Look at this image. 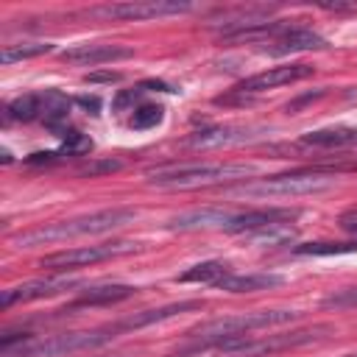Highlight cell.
Here are the masks:
<instances>
[{
  "instance_id": "1",
  "label": "cell",
  "mask_w": 357,
  "mask_h": 357,
  "mask_svg": "<svg viewBox=\"0 0 357 357\" xmlns=\"http://www.w3.org/2000/svg\"><path fill=\"white\" fill-rule=\"evenodd\" d=\"M301 312L296 310H257V312H240V315H223L215 321H206L201 326H192L187 332L190 343L184 349H178L173 357H190V354H201V351H215V346L220 340L229 337H243L251 329H265V326H279L287 321H296Z\"/></svg>"
},
{
  "instance_id": "2",
  "label": "cell",
  "mask_w": 357,
  "mask_h": 357,
  "mask_svg": "<svg viewBox=\"0 0 357 357\" xmlns=\"http://www.w3.org/2000/svg\"><path fill=\"white\" fill-rule=\"evenodd\" d=\"M137 218L134 209L126 206H112V209H100L92 215H81L73 220H61V223H50V226H39L22 234H14L11 243L20 248H31V245H45V243H59V240H70V237H84V234H106L112 229H120L126 223H131Z\"/></svg>"
},
{
  "instance_id": "3",
  "label": "cell",
  "mask_w": 357,
  "mask_h": 357,
  "mask_svg": "<svg viewBox=\"0 0 357 357\" xmlns=\"http://www.w3.org/2000/svg\"><path fill=\"white\" fill-rule=\"evenodd\" d=\"M251 165H223V162H192V165H165L148 170V184L159 190H198L234 178L251 176Z\"/></svg>"
},
{
  "instance_id": "4",
  "label": "cell",
  "mask_w": 357,
  "mask_h": 357,
  "mask_svg": "<svg viewBox=\"0 0 357 357\" xmlns=\"http://www.w3.org/2000/svg\"><path fill=\"white\" fill-rule=\"evenodd\" d=\"M335 329L329 324H315L307 329H293V332H279V335H265V337H229L215 346V354L220 357H271L279 351H290L315 340H324Z\"/></svg>"
},
{
  "instance_id": "5",
  "label": "cell",
  "mask_w": 357,
  "mask_h": 357,
  "mask_svg": "<svg viewBox=\"0 0 357 357\" xmlns=\"http://www.w3.org/2000/svg\"><path fill=\"white\" fill-rule=\"evenodd\" d=\"M117 332L112 326L106 329H92V332H67V335H50V337H36L28 335L25 340L0 349V357H59V354H73L84 349L103 346L114 337Z\"/></svg>"
},
{
  "instance_id": "6",
  "label": "cell",
  "mask_w": 357,
  "mask_h": 357,
  "mask_svg": "<svg viewBox=\"0 0 357 357\" xmlns=\"http://www.w3.org/2000/svg\"><path fill=\"white\" fill-rule=\"evenodd\" d=\"M335 184L332 176L318 173V170H304V173H284V176H271V178H259L254 184H240L231 192L234 195H245V198H276V195H312V192H324Z\"/></svg>"
},
{
  "instance_id": "7",
  "label": "cell",
  "mask_w": 357,
  "mask_h": 357,
  "mask_svg": "<svg viewBox=\"0 0 357 357\" xmlns=\"http://www.w3.org/2000/svg\"><path fill=\"white\" fill-rule=\"evenodd\" d=\"M137 248V243H103V245H81V248H67V251H56V254H47L42 257V268H50V271H73V268H84V265H95V262H103V259H112V257H123V254H131Z\"/></svg>"
},
{
  "instance_id": "8",
  "label": "cell",
  "mask_w": 357,
  "mask_h": 357,
  "mask_svg": "<svg viewBox=\"0 0 357 357\" xmlns=\"http://www.w3.org/2000/svg\"><path fill=\"white\" fill-rule=\"evenodd\" d=\"M187 11H192V3H178V0H128V3L92 8V14L106 20H153V17H173Z\"/></svg>"
},
{
  "instance_id": "9",
  "label": "cell",
  "mask_w": 357,
  "mask_h": 357,
  "mask_svg": "<svg viewBox=\"0 0 357 357\" xmlns=\"http://www.w3.org/2000/svg\"><path fill=\"white\" fill-rule=\"evenodd\" d=\"M310 75H312V64H282V67H271V70H262L257 75H248L245 81H240L234 86V92L259 95V92H268V89L284 86V84H296V81L310 78Z\"/></svg>"
},
{
  "instance_id": "10",
  "label": "cell",
  "mask_w": 357,
  "mask_h": 357,
  "mask_svg": "<svg viewBox=\"0 0 357 357\" xmlns=\"http://www.w3.org/2000/svg\"><path fill=\"white\" fill-rule=\"evenodd\" d=\"M81 287V279H67V276H56V279H31L25 284H17L11 290H3L0 304L11 307V304H22V301H39V298H53L61 296L67 290Z\"/></svg>"
},
{
  "instance_id": "11",
  "label": "cell",
  "mask_w": 357,
  "mask_h": 357,
  "mask_svg": "<svg viewBox=\"0 0 357 357\" xmlns=\"http://www.w3.org/2000/svg\"><path fill=\"white\" fill-rule=\"evenodd\" d=\"M265 128L259 126H212V128H204V131H195L187 145L190 148H229V145H243V142H251L262 134Z\"/></svg>"
},
{
  "instance_id": "12",
  "label": "cell",
  "mask_w": 357,
  "mask_h": 357,
  "mask_svg": "<svg viewBox=\"0 0 357 357\" xmlns=\"http://www.w3.org/2000/svg\"><path fill=\"white\" fill-rule=\"evenodd\" d=\"M301 215V209H279V206H268V209H251V212H240L231 215V220L223 226V231L229 234H251L262 226L271 223H290Z\"/></svg>"
},
{
  "instance_id": "13",
  "label": "cell",
  "mask_w": 357,
  "mask_h": 357,
  "mask_svg": "<svg viewBox=\"0 0 357 357\" xmlns=\"http://www.w3.org/2000/svg\"><path fill=\"white\" fill-rule=\"evenodd\" d=\"M134 50L131 47H123V45H75V47H67L61 50V59L64 61H73V64H106V61H120V59H131Z\"/></svg>"
},
{
  "instance_id": "14",
  "label": "cell",
  "mask_w": 357,
  "mask_h": 357,
  "mask_svg": "<svg viewBox=\"0 0 357 357\" xmlns=\"http://www.w3.org/2000/svg\"><path fill=\"white\" fill-rule=\"evenodd\" d=\"M329 45H326V39L324 36H318V33H312V31H307V28H296V25H290L284 33H279L273 42H271V47H265L268 53H273V56H284V53H301V50H326Z\"/></svg>"
},
{
  "instance_id": "15",
  "label": "cell",
  "mask_w": 357,
  "mask_h": 357,
  "mask_svg": "<svg viewBox=\"0 0 357 357\" xmlns=\"http://www.w3.org/2000/svg\"><path fill=\"white\" fill-rule=\"evenodd\" d=\"M190 310H201V301H178V304H167V307H159V310H142V312H134L117 324H112L114 332H126V329H142V326H151V324H162V321H170L181 312H190Z\"/></svg>"
},
{
  "instance_id": "16",
  "label": "cell",
  "mask_w": 357,
  "mask_h": 357,
  "mask_svg": "<svg viewBox=\"0 0 357 357\" xmlns=\"http://www.w3.org/2000/svg\"><path fill=\"white\" fill-rule=\"evenodd\" d=\"M234 212H226V209H218V206H206V209H192V212H181L176 215L167 229H176V231H195V229H223L229 220H231Z\"/></svg>"
},
{
  "instance_id": "17",
  "label": "cell",
  "mask_w": 357,
  "mask_h": 357,
  "mask_svg": "<svg viewBox=\"0 0 357 357\" xmlns=\"http://www.w3.org/2000/svg\"><path fill=\"white\" fill-rule=\"evenodd\" d=\"M282 282H284V276H279V273H226L223 279L215 282V287L229 290V293H254V290L279 287Z\"/></svg>"
},
{
  "instance_id": "18",
  "label": "cell",
  "mask_w": 357,
  "mask_h": 357,
  "mask_svg": "<svg viewBox=\"0 0 357 357\" xmlns=\"http://www.w3.org/2000/svg\"><path fill=\"white\" fill-rule=\"evenodd\" d=\"M298 145L304 148H351L357 145V128H349V126H335V128H318V131H310L298 139Z\"/></svg>"
},
{
  "instance_id": "19",
  "label": "cell",
  "mask_w": 357,
  "mask_h": 357,
  "mask_svg": "<svg viewBox=\"0 0 357 357\" xmlns=\"http://www.w3.org/2000/svg\"><path fill=\"white\" fill-rule=\"evenodd\" d=\"M134 296V287L131 284H98V287H89L81 298H75L70 304V310L75 307H100V304H117V301H126Z\"/></svg>"
},
{
  "instance_id": "20",
  "label": "cell",
  "mask_w": 357,
  "mask_h": 357,
  "mask_svg": "<svg viewBox=\"0 0 357 357\" xmlns=\"http://www.w3.org/2000/svg\"><path fill=\"white\" fill-rule=\"evenodd\" d=\"M45 114V95H36V92H28V95H20L14 98L8 106H6V117L8 120H36Z\"/></svg>"
},
{
  "instance_id": "21",
  "label": "cell",
  "mask_w": 357,
  "mask_h": 357,
  "mask_svg": "<svg viewBox=\"0 0 357 357\" xmlns=\"http://www.w3.org/2000/svg\"><path fill=\"white\" fill-rule=\"evenodd\" d=\"M229 271H226V265L223 262H218V259H209V262H198V265H192V268H187L184 273H178L176 276V282H204V284H215L218 279H223Z\"/></svg>"
},
{
  "instance_id": "22",
  "label": "cell",
  "mask_w": 357,
  "mask_h": 357,
  "mask_svg": "<svg viewBox=\"0 0 357 357\" xmlns=\"http://www.w3.org/2000/svg\"><path fill=\"white\" fill-rule=\"evenodd\" d=\"M251 243H259V245H284L296 237V229L290 223H271V226H262L251 234H245Z\"/></svg>"
},
{
  "instance_id": "23",
  "label": "cell",
  "mask_w": 357,
  "mask_h": 357,
  "mask_svg": "<svg viewBox=\"0 0 357 357\" xmlns=\"http://www.w3.org/2000/svg\"><path fill=\"white\" fill-rule=\"evenodd\" d=\"M53 45L50 42H22V45H6L3 53H0V61L3 64H14V61H22V59H33V56H42V53H50Z\"/></svg>"
},
{
  "instance_id": "24",
  "label": "cell",
  "mask_w": 357,
  "mask_h": 357,
  "mask_svg": "<svg viewBox=\"0 0 357 357\" xmlns=\"http://www.w3.org/2000/svg\"><path fill=\"white\" fill-rule=\"evenodd\" d=\"M131 112H134V114H131L128 126H131V128H137V131L153 128V126H159V123H162V117H165V109H162L159 103H139V106H134Z\"/></svg>"
},
{
  "instance_id": "25",
  "label": "cell",
  "mask_w": 357,
  "mask_h": 357,
  "mask_svg": "<svg viewBox=\"0 0 357 357\" xmlns=\"http://www.w3.org/2000/svg\"><path fill=\"white\" fill-rule=\"evenodd\" d=\"M357 248V243H304L296 245V254H307V257H332V254H351Z\"/></svg>"
},
{
  "instance_id": "26",
  "label": "cell",
  "mask_w": 357,
  "mask_h": 357,
  "mask_svg": "<svg viewBox=\"0 0 357 357\" xmlns=\"http://www.w3.org/2000/svg\"><path fill=\"white\" fill-rule=\"evenodd\" d=\"M92 151V139L75 128H64L61 131V156H81Z\"/></svg>"
},
{
  "instance_id": "27",
  "label": "cell",
  "mask_w": 357,
  "mask_h": 357,
  "mask_svg": "<svg viewBox=\"0 0 357 357\" xmlns=\"http://www.w3.org/2000/svg\"><path fill=\"white\" fill-rule=\"evenodd\" d=\"M354 304H357V287L337 290V293L324 298V307H354Z\"/></svg>"
},
{
  "instance_id": "28",
  "label": "cell",
  "mask_w": 357,
  "mask_h": 357,
  "mask_svg": "<svg viewBox=\"0 0 357 357\" xmlns=\"http://www.w3.org/2000/svg\"><path fill=\"white\" fill-rule=\"evenodd\" d=\"M120 165H123V162H117V159H106V162H98V165H86L81 173H84V176H95V173H112V170H120Z\"/></svg>"
},
{
  "instance_id": "29",
  "label": "cell",
  "mask_w": 357,
  "mask_h": 357,
  "mask_svg": "<svg viewBox=\"0 0 357 357\" xmlns=\"http://www.w3.org/2000/svg\"><path fill=\"white\" fill-rule=\"evenodd\" d=\"M337 226H340L343 231H349V234H357V206L349 209V212H343L340 220H337Z\"/></svg>"
},
{
  "instance_id": "30",
  "label": "cell",
  "mask_w": 357,
  "mask_h": 357,
  "mask_svg": "<svg viewBox=\"0 0 357 357\" xmlns=\"http://www.w3.org/2000/svg\"><path fill=\"white\" fill-rule=\"evenodd\" d=\"M75 103H81L84 109H89L92 114H98V109H100V98H89V95H81V98H75Z\"/></svg>"
},
{
  "instance_id": "31",
  "label": "cell",
  "mask_w": 357,
  "mask_h": 357,
  "mask_svg": "<svg viewBox=\"0 0 357 357\" xmlns=\"http://www.w3.org/2000/svg\"><path fill=\"white\" fill-rule=\"evenodd\" d=\"M123 75L120 73H89L86 81H103V84H112V81H120Z\"/></svg>"
}]
</instances>
